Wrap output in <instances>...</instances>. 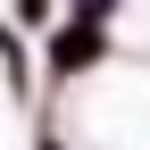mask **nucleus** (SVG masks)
I'll use <instances>...</instances> for the list:
<instances>
[{"mask_svg":"<svg viewBox=\"0 0 150 150\" xmlns=\"http://www.w3.org/2000/svg\"><path fill=\"white\" fill-rule=\"evenodd\" d=\"M92 59H100V33H92V25H75V33H59V42H50V67H92Z\"/></svg>","mask_w":150,"mask_h":150,"instance_id":"1","label":"nucleus"},{"mask_svg":"<svg viewBox=\"0 0 150 150\" xmlns=\"http://www.w3.org/2000/svg\"><path fill=\"white\" fill-rule=\"evenodd\" d=\"M42 150H50V142H42Z\"/></svg>","mask_w":150,"mask_h":150,"instance_id":"2","label":"nucleus"}]
</instances>
